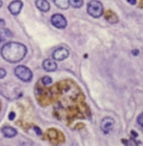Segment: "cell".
<instances>
[{"mask_svg":"<svg viewBox=\"0 0 143 146\" xmlns=\"http://www.w3.org/2000/svg\"><path fill=\"white\" fill-rule=\"evenodd\" d=\"M14 117H15V113H14V112H12L11 114H9V120H13V119H14Z\"/></svg>","mask_w":143,"mask_h":146,"instance_id":"cell-17","label":"cell"},{"mask_svg":"<svg viewBox=\"0 0 143 146\" xmlns=\"http://www.w3.org/2000/svg\"><path fill=\"white\" fill-rule=\"evenodd\" d=\"M2 5H3V2H2V0H0V8L2 7Z\"/></svg>","mask_w":143,"mask_h":146,"instance_id":"cell-20","label":"cell"},{"mask_svg":"<svg viewBox=\"0 0 143 146\" xmlns=\"http://www.w3.org/2000/svg\"><path fill=\"white\" fill-rule=\"evenodd\" d=\"M42 68L45 70L46 72H55L57 70V64L50 59L44 60L42 63Z\"/></svg>","mask_w":143,"mask_h":146,"instance_id":"cell-8","label":"cell"},{"mask_svg":"<svg viewBox=\"0 0 143 146\" xmlns=\"http://www.w3.org/2000/svg\"><path fill=\"white\" fill-rule=\"evenodd\" d=\"M87 13L93 18H100L104 13L102 3L98 0H91L87 5Z\"/></svg>","mask_w":143,"mask_h":146,"instance_id":"cell-2","label":"cell"},{"mask_svg":"<svg viewBox=\"0 0 143 146\" xmlns=\"http://www.w3.org/2000/svg\"><path fill=\"white\" fill-rule=\"evenodd\" d=\"M22 8H23V2L21 0H14L12 1L8 6V9L10 11V13L14 16H17L18 14H20Z\"/></svg>","mask_w":143,"mask_h":146,"instance_id":"cell-7","label":"cell"},{"mask_svg":"<svg viewBox=\"0 0 143 146\" xmlns=\"http://www.w3.org/2000/svg\"><path fill=\"white\" fill-rule=\"evenodd\" d=\"M51 24L57 29H65L67 27V20L62 14H54L51 17Z\"/></svg>","mask_w":143,"mask_h":146,"instance_id":"cell-4","label":"cell"},{"mask_svg":"<svg viewBox=\"0 0 143 146\" xmlns=\"http://www.w3.org/2000/svg\"><path fill=\"white\" fill-rule=\"evenodd\" d=\"M138 53H139V51H138V50H132V54H133L134 56H137V55H138Z\"/></svg>","mask_w":143,"mask_h":146,"instance_id":"cell-19","label":"cell"},{"mask_svg":"<svg viewBox=\"0 0 143 146\" xmlns=\"http://www.w3.org/2000/svg\"><path fill=\"white\" fill-rule=\"evenodd\" d=\"M35 5L41 12H48L50 10V4L47 0H36Z\"/></svg>","mask_w":143,"mask_h":146,"instance_id":"cell-9","label":"cell"},{"mask_svg":"<svg viewBox=\"0 0 143 146\" xmlns=\"http://www.w3.org/2000/svg\"><path fill=\"white\" fill-rule=\"evenodd\" d=\"M2 133L4 134L5 137L12 138L17 135V131L12 127H2Z\"/></svg>","mask_w":143,"mask_h":146,"instance_id":"cell-10","label":"cell"},{"mask_svg":"<svg viewBox=\"0 0 143 146\" xmlns=\"http://www.w3.org/2000/svg\"><path fill=\"white\" fill-rule=\"evenodd\" d=\"M15 75L18 78L22 80V82H28L32 80V73L28 67L26 66H18L16 69H15Z\"/></svg>","mask_w":143,"mask_h":146,"instance_id":"cell-3","label":"cell"},{"mask_svg":"<svg viewBox=\"0 0 143 146\" xmlns=\"http://www.w3.org/2000/svg\"><path fill=\"white\" fill-rule=\"evenodd\" d=\"M69 3L73 8H80L83 5V0H69Z\"/></svg>","mask_w":143,"mask_h":146,"instance_id":"cell-12","label":"cell"},{"mask_svg":"<svg viewBox=\"0 0 143 146\" xmlns=\"http://www.w3.org/2000/svg\"><path fill=\"white\" fill-rule=\"evenodd\" d=\"M2 40H3V37H2V36H1V35H0V42H1Z\"/></svg>","mask_w":143,"mask_h":146,"instance_id":"cell-21","label":"cell"},{"mask_svg":"<svg viewBox=\"0 0 143 146\" xmlns=\"http://www.w3.org/2000/svg\"><path fill=\"white\" fill-rule=\"evenodd\" d=\"M68 56H69V50L67 48H65V47L57 48L52 54V57L55 61H63V60L68 58Z\"/></svg>","mask_w":143,"mask_h":146,"instance_id":"cell-5","label":"cell"},{"mask_svg":"<svg viewBox=\"0 0 143 146\" xmlns=\"http://www.w3.org/2000/svg\"><path fill=\"white\" fill-rule=\"evenodd\" d=\"M127 2L129 4H131V5H135L136 4V0H127Z\"/></svg>","mask_w":143,"mask_h":146,"instance_id":"cell-18","label":"cell"},{"mask_svg":"<svg viewBox=\"0 0 143 146\" xmlns=\"http://www.w3.org/2000/svg\"><path fill=\"white\" fill-rule=\"evenodd\" d=\"M41 82L43 85H49V84H52V78H51L50 77H44L41 80Z\"/></svg>","mask_w":143,"mask_h":146,"instance_id":"cell-13","label":"cell"},{"mask_svg":"<svg viewBox=\"0 0 143 146\" xmlns=\"http://www.w3.org/2000/svg\"><path fill=\"white\" fill-rule=\"evenodd\" d=\"M4 26H5V22H4L3 20H0V31H2V29L4 28Z\"/></svg>","mask_w":143,"mask_h":146,"instance_id":"cell-16","label":"cell"},{"mask_svg":"<svg viewBox=\"0 0 143 146\" xmlns=\"http://www.w3.org/2000/svg\"><path fill=\"white\" fill-rule=\"evenodd\" d=\"M5 76H6V71L4 69L0 68V80L3 78H5Z\"/></svg>","mask_w":143,"mask_h":146,"instance_id":"cell-14","label":"cell"},{"mask_svg":"<svg viewBox=\"0 0 143 146\" xmlns=\"http://www.w3.org/2000/svg\"><path fill=\"white\" fill-rule=\"evenodd\" d=\"M114 120L110 117H107V118H104L101 122V129L102 131L104 132L105 134H108L112 129H113V127H114Z\"/></svg>","mask_w":143,"mask_h":146,"instance_id":"cell-6","label":"cell"},{"mask_svg":"<svg viewBox=\"0 0 143 146\" xmlns=\"http://www.w3.org/2000/svg\"><path fill=\"white\" fill-rule=\"evenodd\" d=\"M54 3L58 8L62 9V10H66L70 6L69 0H54Z\"/></svg>","mask_w":143,"mask_h":146,"instance_id":"cell-11","label":"cell"},{"mask_svg":"<svg viewBox=\"0 0 143 146\" xmlns=\"http://www.w3.org/2000/svg\"><path fill=\"white\" fill-rule=\"evenodd\" d=\"M1 55L2 58L9 63H19L26 57V47L20 42L10 41L2 47Z\"/></svg>","mask_w":143,"mask_h":146,"instance_id":"cell-1","label":"cell"},{"mask_svg":"<svg viewBox=\"0 0 143 146\" xmlns=\"http://www.w3.org/2000/svg\"><path fill=\"white\" fill-rule=\"evenodd\" d=\"M142 119H143V115L142 114H140L139 116H138V118H137V123H139L140 125H143V122H142Z\"/></svg>","mask_w":143,"mask_h":146,"instance_id":"cell-15","label":"cell"}]
</instances>
